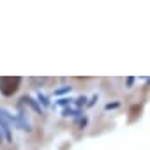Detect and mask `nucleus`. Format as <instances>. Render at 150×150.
Segmentation results:
<instances>
[{"label": "nucleus", "instance_id": "obj_1", "mask_svg": "<svg viewBox=\"0 0 150 150\" xmlns=\"http://www.w3.org/2000/svg\"><path fill=\"white\" fill-rule=\"evenodd\" d=\"M21 78L20 76H0V92L4 96H13L20 88Z\"/></svg>", "mask_w": 150, "mask_h": 150}, {"label": "nucleus", "instance_id": "obj_2", "mask_svg": "<svg viewBox=\"0 0 150 150\" xmlns=\"http://www.w3.org/2000/svg\"><path fill=\"white\" fill-rule=\"evenodd\" d=\"M118 103H113V104H106V110H111V108H117Z\"/></svg>", "mask_w": 150, "mask_h": 150}, {"label": "nucleus", "instance_id": "obj_3", "mask_svg": "<svg viewBox=\"0 0 150 150\" xmlns=\"http://www.w3.org/2000/svg\"><path fill=\"white\" fill-rule=\"evenodd\" d=\"M0 141H2V134H0Z\"/></svg>", "mask_w": 150, "mask_h": 150}]
</instances>
